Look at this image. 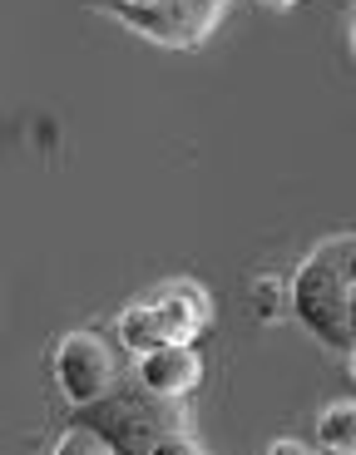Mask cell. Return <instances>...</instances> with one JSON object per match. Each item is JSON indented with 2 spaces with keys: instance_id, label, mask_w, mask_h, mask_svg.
<instances>
[{
  "instance_id": "obj_1",
  "label": "cell",
  "mask_w": 356,
  "mask_h": 455,
  "mask_svg": "<svg viewBox=\"0 0 356 455\" xmlns=\"http://www.w3.org/2000/svg\"><path fill=\"white\" fill-rule=\"evenodd\" d=\"M292 317L312 331V337L332 347V352H352V273H346V243L322 238L302 258L292 273Z\"/></svg>"
},
{
  "instance_id": "obj_2",
  "label": "cell",
  "mask_w": 356,
  "mask_h": 455,
  "mask_svg": "<svg viewBox=\"0 0 356 455\" xmlns=\"http://www.w3.org/2000/svg\"><path fill=\"white\" fill-rule=\"evenodd\" d=\"M208 322H213V297L198 283L173 277V283H159L154 292L134 297V302L119 312L115 331H119V347L138 362V356L159 352V347L194 341Z\"/></svg>"
},
{
  "instance_id": "obj_3",
  "label": "cell",
  "mask_w": 356,
  "mask_h": 455,
  "mask_svg": "<svg viewBox=\"0 0 356 455\" xmlns=\"http://www.w3.org/2000/svg\"><path fill=\"white\" fill-rule=\"evenodd\" d=\"M75 421L99 431L115 445V455H149L163 435L188 431V406L184 401H163L138 381H119L99 406L75 411Z\"/></svg>"
},
{
  "instance_id": "obj_4",
  "label": "cell",
  "mask_w": 356,
  "mask_h": 455,
  "mask_svg": "<svg viewBox=\"0 0 356 455\" xmlns=\"http://www.w3.org/2000/svg\"><path fill=\"white\" fill-rule=\"evenodd\" d=\"M50 366H55V387L59 396L69 401L75 411L84 406H99L109 391L124 381L119 376V356L115 347L99 337V331L80 327V331H65V337L55 341V356H50Z\"/></svg>"
},
{
  "instance_id": "obj_5",
  "label": "cell",
  "mask_w": 356,
  "mask_h": 455,
  "mask_svg": "<svg viewBox=\"0 0 356 455\" xmlns=\"http://www.w3.org/2000/svg\"><path fill=\"white\" fill-rule=\"evenodd\" d=\"M228 0H159V5H115V20L163 50H194L218 30Z\"/></svg>"
},
{
  "instance_id": "obj_6",
  "label": "cell",
  "mask_w": 356,
  "mask_h": 455,
  "mask_svg": "<svg viewBox=\"0 0 356 455\" xmlns=\"http://www.w3.org/2000/svg\"><path fill=\"white\" fill-rule=\"evenodd\" d=\"M134 381L149 387L163 401H188L203 381V356H198L194 341H178V347H159V352L138 356L134 362Z\"/></svg>"
},
{
  "instance_id": "obj_7",
  "label": "cell",
  "mask_w": 356,
  "mask_h": 455,
  "mask_svg": "<svg viewBox=\"0 0 356 455\" xmlns=\"http://www.w3.org/2000/svg\"><path fill=\"white\" fill-rule=\"evenodd\" d=\"M317 445L327 455H356V401H332L317 416Z\"/></svg>"
},
{
  "instance_id": "obj_8",
  "label": "cell",
  "mask_w": 356,
  "mask_h": 455,
  "mask_svg": "<svg viewBox=\"0 0 356 455\" xmlns=\"http://www.w3.org/2000/svg\"><path fill=\"white\" fill-rule=\"evenodd\" d=\"M288 312H292V283H282V277H257L253 283V317L282 322Z\"/></svg>"
},
{
  "instance_id": "obj_9",
  "label": "cell",
  "mask_w": 356,
  "mask_h": 455,
  "mask_svg": "<svg viewBox=\"0 0 356 455\" xmlns=\"http://www.w3.org/2000/svg\"><path fill=\"white\" fill-rule=\"evenodd\" d=\"M50 455H115V445L104 441L99 431H90V426L75 421V426H69V431L55 441V451H50Z\"/></svg>"
},
{
  "instance_id": "obj_10",
  "label": "cell",
  "mask_w": 356,
  "mask_h": 455,
  "mask_svg": "<svg viewBox=\"0 0 356 455\" xmlns=\"http://www.w3.org/2000/svg\"><path fill=\"white\" fill-rule=\"evenodd\" d=\"M149 455H203V445H198L188 431H173V435H163Z\"/></svg>"
},
{
  "instance_id": "obj_11",
  "label": "cell",
  "mask_w": 356,
  "mask_h": 455,
  "mask_svg": "<svg viewBox=\"0 0 356 455\" xmlns=\"http://www.w3.org/2000/svg\"><path fill=\"white\" fill-rule=\"evenodd\" d=\"M263 455H317V451H312V445H302V441H292V435H277Z\"/></svg>"
},
{
  "instance_id": "obj_12",
  "label": "cell",
  "mask_w": 356,
  "mask_h": 455,
  "mask_svg": "<svg viewBox=\"0 0 356 455\" xmlns=\"http://www.w3.org/2000/svg\"><path fill=\"white\" fill-rule=\"evenodd\" d=\"M342 243H346V273L356 283V233H342Z\"/></svg>"
},
{
  "instance_id": "obj_13",
  "label": "cell",
  "mask_w": 356,
  "mask_h": 455,
  "mask_svg": "<svg viewBox=\"0 0 356 455\" xmlns=\"http://www.w3.org/2000/svg\"><path fill=\"white\" fill-rule=\"evenodd\" d=\"M115 5H159V0H109L104 11H115Z\"/></svg>"
},
{
  "instance_id": "obj_14",
  "label": "cell",
  "mask_w": 356,
  "mask_h": 455,
  "mask_svg": "<svg viewBox=\"0 0 356 455\" xmlns=\"http://www.w3.org/2000/svg\"><path fill=\"white\" fill-rule=\"evenodd\" d=\"M346 371H352V381H356V347L346 352Z\"/></svg>"
},
{
  "instance_id": "obj_15",
  "label": "cell",
  "mask_w": 356,
  "mask_h": 455,
  "mask_svg": "<svg viewBox=\"0 0 356 455\" xmlns=\"http://www.w3.org/2000/svg\"><path fill=\"white\" fill-rule=\"evenodd\" d=\"M267 5H277V11H288V5H297V0H267Z\"/></svg>"
},
{
  "instance_id": "obj_16",
  "label": "cell",
  "mask_w": 356,
  "mask_h": 455,
  "mask_svg": "<svg viewBox=\"0 0 356 455\" xmlns=\"http://www.w3.org/2000/svg\"><path fill=\"white\" fill-rule=\"evenodd\" d=\"M352 331H356V283H352Z\"/></svg>"
},
{
  "instance_id": "obj_17",
  "label": "cell",
  "mask_w": 356,
  "mask_h": 455,
  "mask_svg": "<svg viewBox=\"0 0 356 455\" xmlns=\"http://www.w3.org/2000/svg\"><path fill=\"white\" fill-rule=\"evenodd\" d=\"M352 55H356V15H352Z\"/></svg>"
},
{
  "instance_id": "obj_18",
  "label": "cell",
  "mask_w": 356,
  "mask_h": 455,
  "mask_svg": "<svg viewBox=\"0 0 356 455\" xmlns=\"http://www.w3.org/2000/svg\"><path fill=\"white\" fill-rule=\"evenodd\" d=\"M90 5H94V11H104V5H109V0H90Z\"/></svg>"
}]
</instances>
